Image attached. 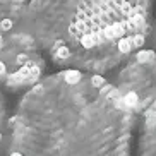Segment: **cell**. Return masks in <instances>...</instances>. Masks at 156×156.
Masks as SVG:
<instances>
[{"label":"cell","mask_w":156,"mask_h":156,"mask_svg":"<svg viewBox=\"0 0 156 156\" xmlns=\"http://www.w3.org/2000/svg\"><path fill=\"white\" fill-rule=\"evenodd\" d=\"M10 28H12V21H10V19H2L0 29H2V31H9Z\"/></svg>","instance_id":"6"},{"label":"cell","mask_w":156,"mask_h":156,"mask_svg":"<svg viewBox=\"0 0 156 156\" xmlns=\"http://www.w3.org/2000/svg\"><path fill=\"white\" fill-rule=\"evenodd\" d=\"M149 40L153 43V50L156 51V16L153 19V28H151V36H149Z\"/></svg>","instance_id":"5"},{"label":"cell","mask_w":156,"mask_h":156,"mask_svg":"<svg viewBox=\"0 0 156 156\" xmlns=\"http://www.w3.org/2000/svg\"><path fill=\"white\" fill-rule=\"evenodd\" d=\"M137 156H156V101L141 113Z\"/></svg>","instance_id":"2"},{"label":"cell","mask_w":156,"mask_h":156,"mask_svg":"<svg viewBox=\"0 0 156 156\" xmlns=\"http://www.w3.org/2000/svg\"><path fill=\"white\" fill-rule=\"evenodd\" d=\"M33 93L34 94H43V86H34L33 87Z\"/></svg>","instance_id":"8"},{"label":"cell","mask_w":156,"mask_h":156,"mask_svg":"<svg viewBox=\"0 0 156 156\" xmlns=\"http://www.w3.org/2000/svg\"><path fill=\"white\" fill-rule=\"evenodd\" d=\"M12 156H23V154H19V153H14V154H12Z\"/></svg>","instance_id":"10"},{"label":"cell","mask_w":156,"mask_h":156,"mask_svg":"<svg viewBox=\"0 0 156 156\" xmlns=\"http://www.w3.org/2000/svg\"><path fill=\"white\" fill-rule=\"evenodd\" d=\"M16 2H23V0H16Z\"/></svg>","instance_id":"12"},{"label":"cell","mask_w":156,"mask_h":156,"mask_svg":"<svg viewBox=\"0 0 156 156\" xmlns=\"http://www.w3.org/2000/svg\"><path fill=\"white\" fill-rule=\"evenodd\" d=\"M2 74H5V65H4V62H0V76Z\"/></svg>","instance_id":"9"},{"label":"cell","mask_w":156,"mask_h":156,"mask_svg":"<svg viewBox=\"0 0 156 156\" xmlns=\"http://www.w3.org/2000/svg\"><path fill=\"white\" fill-rule=\"evenodd\" d=\"M64 81L67 86H77L83 81V74L77 70H67V72H64Z\"/></svg>","instance_id":"3"},{"label":"cell","mask_w":156,"mask_h":156,"mask_svg":"<svg viewBox=\"0 0 156 156\" xmlns=\"http://www.w3.org/2000/svg\"><path fill=\"white\" fill-rule=\"evenodd\" d=\"M113 87L134 115H141L151 106L156 101V51L147 48L132 53Z\"/></svg>","instance_id":"1"},{"label":"cell","mask_w":156,"mask_h":156,"mask_svg":"<svg viewBox=\"0 0 156 156\" xmlns=\"http://www.w3.org/2000/svg\"><path fill=\"white\" fill-rule=\"evenodd\" d=\"M7 84H9V86H17V84H23V81H21V77H19L17 72H16V74H10V76H9Z\"/></svg>","instance_id":"4"},{"label":"cell","mask_w":156,"mask_h":156,"mask_svg":"<svg viewBox=\"0 0 156 156\" xmlns=\"http://www.w3.org/2000/svg\"><path fill=\"white\" fill-rule=\"evenodd\" d=\"M0 139H2V136H0Z\"/></svg>","instance_id":"13"},{"label":"cell","mask_w":156,"mask_h":156,"mask_svg":"<svg viewBox=\"0 0 156 156\" xmlns=\"http://www.w3.org/2000/svg\"><path fill=\"white\" fill-rule=\"evenodd\" d=\"M2 43H4V40H2V36H0V46H2Z\"/></svg>","instance_id":"11"},{"label":"cell","mask_w":156,"mask_h":156,"mask_svg":"<svg viewBox=\"0 0 156 156\" xmlns=\"http://www.w3.org/2000/svg\"><path fill=\"white\" fill-rule=\"evenodd\" d=\"M17 64L19 65H26L28 64V57L26 55H17Z\"/></svg>","instance_id":"7"}]
</instances>
